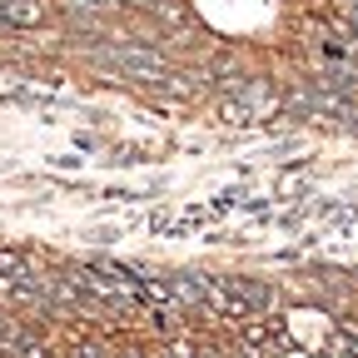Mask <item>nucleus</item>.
<instances>
[{"label":"nucleus","instance_id":"f03ea898","mask_svg":"<svg viewBox=\"0 0 358 358\" xmlns=\"http://www.w3.org/2000/svg\"><path fill=\"white\" fill-rule=\"evenodd\" d=\"M15 274H25V254L0 249V279H15Z\"/></svg>","mask_w":358,"mask_h":358},{"label":"nucleus","instance_id":"7ed1b4c3","mask_svg":"<svg viewBox=\"0 0 358 358\" xmlns=\"http://www.w3.org/2000/svg\"><path fill=\"white\" fill-rule=\"evenodd\" d=\"M164 358H189V353H185V348H169V353H164Z\"/></svg>","mask_w":358,"mask_h":358},{"label":"nucleus","instance_id":"f257e3e1","mask_svg":"<svg viewBox=\"0 0 358 358\" xmlns=\"http://www.w3.org/2000/svg\"><path fill=\"white\" fill-rule=\"evenodd\" d=\"M0 20L6 25H40L45 20V0H6V6H0Z\"/></svg>","mask_w":358,"mask_h":358}]
</instances>
